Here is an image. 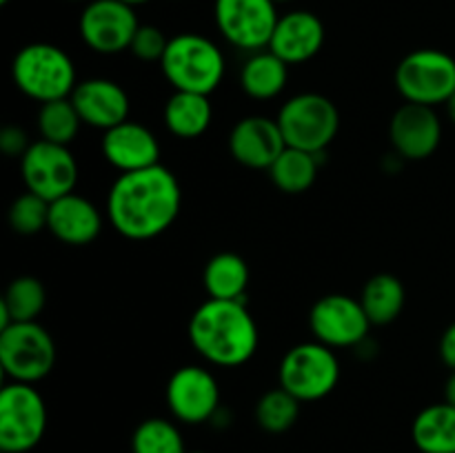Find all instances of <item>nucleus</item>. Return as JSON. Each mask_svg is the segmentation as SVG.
I'll return each instance as SVG.
<instances>
[{"label":"nucleus","instance_id":"6e6552de","mask_svg":"<svg viewBox=\"0 0 455 453\" xmlns=\"http://www.w3.org/2000/svg\"><path fill=\"white\" fill-rule=\"evenodd\" d=\"M395 87L407 102L447 105L455 93V58L443 49H416L395 67Z\"/></svg>","mask_w":455,"mask_h":453},{"label":"nucleus","instance_id":"2eb2a0df","mask_svg":"<svg viewBox=\"0 0 455 453\" xmlns=\"http://www.w3.org/2000/svg\"><path fill=\"white\" fill-rule=\"evenodd\" d=\"M389 138L400 158L425 160L434 155L443 140V123L435 107L404 102L391 118Z\"/></svg>","mask_w":455,"mask_h":453},{"label":"nucleus","instance_id":"f8f14e48","mask_svg":"<svg viewBox=\"0 0 455 453\" xmlns=\"http://www.w3.org/2000/svg\"><path fill=\"white\" fill-rule=\"evenodd\" d=\"M138 27L136 7L123 0H89L78 20L83 43L102 56H114L132 47Z\"/></svg>","mask_w":455,"mask_h":453},{"label":"nucleus","instance_id":"f257e3e1","mask_svg":"<svg viewBox=\"0 0 455 453\" xmlns=\"http://www.w3.org/2000/svg\"><path fill=\"white\" fill-rule=\"evenodd\" d=\"M180 207V182L164 164L120 173L107 195V218L129 240L158 238L176 222Z\"/></svg>","mask_w":455,"mask_h":453},{"label":"nucleus","instance_id":"ddd939ff","mask_svg":"<svg viewBox=\"0 0 455 453\" xmlns=\"http://www.w3.org/2000/svg\"><path fill=\"white\" fill-rule=\"evenodd\" d=\"M309 329L314 333V340L331 349H345V346L363 345L367 340L371 322L360 300L347 293H329L311 306Z\"/></svg>","mask_w":455,"mask_h":453},{"label":"nucleus","instance_id":"7ed1b4c3","mask_svg":"<svg viewBox=\"0 0 455 453\" xmlns=\"http://www.w3.org/2000/svg\"><path fill=\"white\" fill-rule=\"evenodd\" d=\"M160 69L176 91L209 96L220 87L227 62L220 47L207 36L178 34L169 38Z\"/></svg>","mask_w":455,"mask_h":453},{"label":"nucleus","instance_id":"9d476101","mask_svg":"<svg viewBox=\"0 0 455 453\" xmlns=\"http://www.w3.org/2000/svg\"><path fill=\"white\" fill-rule=\"evenodd\" d=\"M274 0H213V20L222 38L243 52H262L278 25Z\"/></svg>","mask_w":455,"mask_h":453},{"label":"nucleus","instance_id":"2f4dec72","mask_svg":"<svg viewBox=\"0 0 455 453\" xmlns=\"http://www.w3.org/2000/svg\"><path fill=\"white\" fill-rule=\"evenodd\" d=\"M167 44L169 38L163 34V29H158V27L154 25H140L136 36H133L129 52H132L138 60L160 62L164 52H167Z\"/></svg>","mask_w":455,"mask_h":453},{"label":"nucleus","instance_id":"f03ea898","mask_svg":"<svg viewBox=\"0 0 455 453\" xmlns=\"http://www.w3.org/2000/svg\"><path fill=\"white\" fill-rule=\"evenodd\" d=\"M189 340L207 362L240 367L256 355L260 333L244 300L209 298L191 314Z\"/></svg>","mask_w":455,"mask_h":453},{"label":"nucleus","instance_id":"b1692460","mask_svg":"<svg viewBox=\"0 0 455 453\" xmlns=\"http://www.w3.org/2000/svg\"><path fill=\"white\" fill-rule=\"evenodd\" d=\"M420 453H455V407L449 402L422 409L411 426Z\"/></svg>","mask_w":455,"mask_h":453},{"label":"nucleus","instance_id":"4468645a","mask_svg":"<svg viewBox=\"0 0 455 453\" xmlns=\"http://www.w3.org/2000/svg\"><path fill=\"white\" fill-rule=\"evenodd\" d=\"M167 407L185 425H203L220 411V386L209 369L180 367L167 382Z\"/></svg>","mask_w":455,"mask_h":453},{"label":"nucleus","instance_id":"a19ab883","mask_svg":"<svg viewBox=\"0 0 455 453\" xmlns=\"http://www.w3.org/2000/svg\"><path fill=\"white\" fill-rule=\"evenodd\" d=\"M71 3H83V0H71Z\"/></svg>","mask_w":455,"mask_h":453},{"label":"nucleus","instance_id":"423d86ee","mask_svg":"<svg viewBox=\"0 0 455 453\" xmlns=\"http://www.w3.org/2000/svg\"><path fill=\"white\" fill-rule=\"evenodd\" d=\"M340 380V360L331 346L318 340L300 342L284 354L278 369V386L300 402H315L331 393Z\"/></svg>","mask_w":455,"mask_h":453},{"label":"nucleus","instance_id":"1a4fd4ad","mask_svg":"<svg viewBox=\"0 0 455 453\" xmlns=\"http://www.w3.org/2000/svg\"><path fill=\"white\" fill-rule=\"evenodd\" d=\"M47 429V407L34 385L9 382L0 391V451L27 453Z\"/></svg>","mask_w":455,"mask_h":453},{"label":"nucleus","instance_id":"39448f33","mask_svg":"<svg viewBox=\"0 0 455 453\" xmlns=\"http://www.w3.org/2000/svg\"><path fill=\"white\" fill-rule=\"evenodd\" d=\"M278 124L287 147L324 154L340 131V111L327 96L305 91L291 96L278 111Z\"/></svg>","mask_w":455,"mask_h":453},{"label":"nucleus","instance_id":"4be33fe9","mask_svg":"<svg viewBox=\"0 0 455 453\" xmlns=\"http://www.w3.org/2000/svg\"><path fill=\"white\" fill-rule=\"evenodd\" d=\"M213 120V107L209 96L191 91H173L164 105V124L182 140L200 138Z\"/></svg>","mask_w":455,"mask_h":453},{"label":"nucleus","instance_id":"4c0bfd02","mask_svg":"<svg viewBox=\"0 0 455 453\" xmlns=\"http://www.w3.org/2000/svg\"><path fill=\"white\" fill-rule=\"evenodd\" d=\"M275 4H280V3H291V0H274Z\"/></svg>","mask_w":455,"mask_h":453},{"label":"nucleus","instance_id":"412c9836","mask_svg":"<svg viewBox=\"0 0 455 453\" xmlns=\"http://www.w3.org/2000/svg\"><path fill=\"white\" fill-rule=\"evenodd\" d=\"M289 80V65L269 49L253 52L240 69V87L249 98L274 100L284 91Z\"/></svg>","mask_w":455,"mask_h":453},{"label":"nucleus","instance_id":"a211bd4d","mask_svg":"<svg viewBox=\"0 0 455 453\" xmlns=\"http://www.w3.org/2000/svg\"><path fill=\"white\" fill-rule=\"evenodd\" d=\"M102 155L120 173L160 164V142L149 127L133 120L107 129L100 142Z\"/></svg>","mask_w":455,"mask_h":453},{"label":"nucleus","instance_id":"f704fd0d","mask_svg":"<svg viewBox=\"0 0 455 453\" xmlns=\"http://www.w3.org/2000/svg\"><path fill=\"white\" fill-rule=\"evenodd\" d=\"M444 402L453 404L455 407V371H451L447 385H444Z\"/></svg>","mask_w":455,"mask_h":453},{"label":"nucleus","instance_id":"c756f323","mask_svg":"<svg viewBox=\"0 0 455 453\" xmlns=\"http://www.w3.org/2000/svg\"><path fill=\"white\" fill-rule=\"evenodd\" d=\"M132 453H187L185 438L172 420L149 417L136 426Z\"/></svg>","mask_w":455,"mask_h":453},{"label":"nucleus","instance_id":"6ab92c4d","mask_svg":"<svg viewBox=\"0 0 455 453\" xmlns=\"http://www.w3.org/2000/svg\"><path fill=\"white\" fill-rule=\"evenodd\" d=\"M324 44V22L307 9H296L278 18L269 52L283 58L287 65H300L318 56Z\"/></svg>","mask_w":455,"mask_h":453},{"label":"nucleus","instance_id":"dca6fc26","mask_svg":"<svg viewBox=\"0 0 455 453\" xmlns=\"http://www.w3.org/2000/svg\"><path fill=\"white\" fill-rule=\"evenodd\" d=\"M287 149L283 131L275 118L247 115L238 120L229 133V151L240 164L249 169H267Z\"/></svg>","mask_w":455,"mask_h":453},{"label":"nucleus","instance_id":"a878e982","mask_svg":"<svg viewBox=\"0 0 455 453\" xmlns=\"http://www.w3.org/2000/svg\"><path fill=\"white\" fill-rule=\"evenodd\" d=\"M404 302H407L404 284L391 274H378L369 278L360 293V305H363L369 322L378 324V327L394 322L403 314Z\"/></svg>","mask_w":455,"mask_h":453},{"label":"nucleus","instance_id":"72a5a7b5","mask_svg":"<svg viewBox=\"0 0 455 453\" xmlns=\"http://www.w3.org/2000/svg\"><path fill=\"white\" fill-rule=\"evenodd\" d=\"M440 358L451 371H455V322L449 324L447 331L440 338Z\"/></svg>","mask_w":455,"mask_h":453},{"label":"nucleus","instance_id":"c85d7f7f","mask_svg":"<svg viewBox=\"0 0 455 453\" xmlns=\"http://www.w3.org/2000/svg\"><path fill=\"white\" fill-rule=\"evenodd\" d=\"M300 400L283 386L267 391L256 404L258 425L267 433H284L296 425L298 416H300Z\"/></svg>","mask_w":455,"mask_h":453},{"label":"nucleus","instance_id":"0eeeda50","mask_svg":"<svg viewBox=\"0 0 455 453\" xmlns=\"http://www.w3.org/2000/svg\"><path fill=\"white\" fill-rule=\"evenodd\" d=\"M53 364L56 342L38 320L0 329V367L9 380L36 385L53 371Z\"/></svg>","mask_w":455,"mask_h":453},{"label":"nucleus","instance_id":"e433bc0d","mask_svg":"<svg viewBox=\"0 0 455 453\" xmlns=\"http://www.w3.org/2000/svg\"><path fill=\"white\" fill-rule=\"evenodd\" d=\"M123 3L132 4V7H138V4H147V3H151V0H123Z\"/></svg>","mask_w":455,"mask_h":453},{"label":"nucleus","instance_id":"473e14b6","mask_svg":"<svg viewBox=\"0 0 455 453\" xmlns=\"http://www.w3.org/2000/svg\"><path fill=\"white\" fill-rule=\"evenodd\" d=\"M29 147L31 142L22 127L9 124V127H4L3 131H0V151H3L4 155H9V158H22Z\"/></svg>","mask_w":455,"mask_h":453},{"label":"nucleus","instance_id":"20e7f679","mask_svg":"<svg viewBox=\"0 0 455 453\" xmlns=\"http://www.w3.org/2000/svg\"><path fill=\"white\" fill-rule=\"evenodd\" d=\"M12 78L27 98L40 105L69 98L78 84L71 56L52 43H31L18 49L12 62Z\"/></svg>","mask_w":455,"mask_h":453},{"label":"nucleus","instance_id":"58836bf2","mask_svg":"<svg viewBox=\"0 0 455 453\" xmlns=\"http://www.w3.org/2000/svg\"><path fill=\"white\" fill-rule=\"evenodd\" d=\"M9 3V0H0V4H7Z\"/></svg>","mask_w":455,"mask_h":453},{"label":"nucleus","instance_id":"f3484780","mask_svg":"<svg viewBox=\"0 0 455 453\" xmlns=\"http://www.w3.org/2000/svg\"><path fill=\"white\" fill-rule=\"evenodd\" d=\"M76 111H78L83 124H89L93 129L116 127V124L129 120V93L124 91L123 84L109 78H87L76 84L71 93Z\"/></svg>","mask_w":455,"mask_h":453},{"label":"nucleus","instance_id":"aec40b11","mask_svg":"<svg viewBox=\"0 0 455 453\" xmlns=\"http://www.w3.org/2000/svg\"><path fill=\"white\" fill-rule=\"evenodd\" d=\"M53 238L71 247L92 244L102 231V213L84 195L67 194L49 204V225Z\"/></svg>","mask_w":455,"mask_h":453},{"label":"nucleus","instance_id":"c9c22d12","mask_svg":"<svg viewBox=\"0 0 455 453\" xmlns=\"http://www.w3.org/2000/svg\"><path fill=\"white\" fill-rule=\"evenodd\" d=\"M447 114H449V118H451V123L455 124V93L447 100Z\"/></svg>","mask_w":455,"mask_h":453},{"label":"nucleus","instance_id":"393cba45","mask_svg":"<svg viewBox=\"0 0 455 453\" xmlns=\"http://www.w3.org/2000/svg\"><path fill=\"white\" fill-rule=\"evenodd\" d=\"M47 291L34 275H18L0 298V329L12 322H34L43 314Z\"/></svg>","mask_w":455,"mask_h":453},{"label":"nucleus","instance_id":"9b49d317","mask_svg":"<svg viewBox=\"0 0 455 453\" xmlns=\"http://www.w3.org/2000/svg\"><path fill=\"white\" fill-rule=\"evenodd\" d=\"M20 171L27 191L49 203L74 194L78 182V163L69 147L47 140L31 142L27 154L20 158Z\"/></svg>","mask_w":455,"mask_h":453},{"label":"nucleus","instance_id":"bb28decb","mask_svg":"<svg viewBox=\"0 0 455 453\" xmlns=\"http://www.w3.org/2000/svg\"><path fill=\"white\" fill-rule=\"evenodd\" d=\"M269 176L284 194H305L318 178V155L287 147L269 167Z\"/></svg>","mask_w":455,"mask_h":453},{"label":"nucleus","instance_id":"5701e85b","mask_svg":"<svg viewBox=\"0 0 455 453\" xmlns=\"http://www.w3.org/2000/svg\"><path fill=\"white\" fill-rule=\"evenodd\" d=\"M249 278H251V271H249L247 260L234 251H222L209 258L203 274L204 289L209 298H216V300H244Z\"/></svg>","mask_w":455,"mask_h":453},{"label":"nucleus","instance_id":"cd10ccee","mask_svg":"<svg viewBox=\"0 0 455 453\" xmlns=\"http://www.w3.org/2000/svg\"><path fill=\"white\" fill-rule=\"evenodd\" d=\"M78 111H76L71 98H60L40 105L38 111V131L40 140L53 142V145L69 147L80 131Z\"/></svg>","mask_w":455,"mask_h":453},{"label":"nucleus","instance_id":"7c9ffc66","mask_svg":"<svg viewBox=\"0 0 455 453\" xmlns=\"http://www.w3.org/2000/svg\"><path fill=\"white\" fill-rule=\"evenodd\" d=\"M49 200L40 198V195L27 194L18 195L9 207V225L16 234L34 235L38 231L47 229L49 225Z\"/></svg>","mask_w":455,"mask_h":453},{"label":"nucleus","instance_id":"ea45409f","mask_svg":"<svg viewBox=\"0 0 455 453\" xmlns=\"http://www.w3.org/2000/svg\"><path fill=\"white\" fill-rule=\"evenodd\" d=\"M187 453H204V451H187Z\"/></svg>","mask_w":455,"mask_h":453}]
</instances>
